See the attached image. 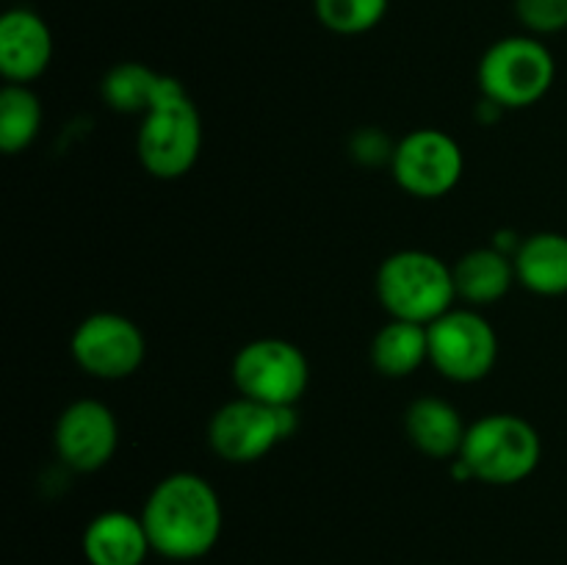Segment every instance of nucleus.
<instances>
[{"label": "nucleus", "mask_w": 567, "mask_h": 565, "mask_svg": "<svg viewBox=\"0 0 567 565\" xmlns=\"http://www.w3.org/2000/svg\"><path fill=\"white\" fill-rule=\"evenodd\" d=\"M164 75L138 61H125L103 78V100L120 114H147L155 105Z\"/></svg>", "instance_id": "a211bd4d"}, {"label": "nucleus", "mask_w": 567, "mask_h": 565, "mask_svg": "<svg viewBox=\"0 0 567 565\" xmlns=\"http://www.w3.org/2000/svg\"><path fill=\"white\" fill-rule=\"evenodd\" d=\"M391 170L399 186L421 199L446 197L460 183L465 158L460 144L435 127H419L393 147Z\"/></svg>", "instance_id": "1a4fd4ad"}, {"label": "nucleus", "mask_w": 567, "mask_h": 565, "mask_svg": "<svg viewBox=\"0 0 567 565\" xmlns=\"http://www.w3.org/2000/svg\"><path fill=\"white\" fill-rule=\"evenodd\" d=\"M515 280L540 297L567 294V236L565 233H535L515 253Z\"/></svg>", "instance_id": "2eb2a0df"}, {"label": "nucleus", "mask_w": 567, "mask_h": 565, "mask_svg": "<svg viewBox=\"0 0 567 565\" xmlns=\"http://www.w3.org/2000/svg\"><path fill=\"white\" fill-rule=\"evenodd\" d=\"M321 25L341 37L369 33L388 14V0H313Z\"/></svg>", "instance_id": "aec40b11"}, {"label": "nucleus", "mask_w": 567, "mask_h": 565, "mask_svg": "<svg viewBox=\"0 0 567 565\" xmlns=\"http://www.w3.org/2000/svg\"><path fill=\"white\" fill-rule=\"evenodd\" d=\"M430 360L426 325L391 319L371 341V363L385 377H410Z\"/></svg>", "instance_id": "f3484780"}, {"label": "nucleus", "mask_w": 567, "mask_h": 565, "mask_svg": "<svg viewBox=\"0 0 567 565\" xmlns=\"http://www.w3.org/2000/svg\"><path fill=\"white\" fill-rule=\"evenodd\" d=\"M515 14L532 37L567 31V0H515Z\"/></svg>", "instance_id": "412c9836"}, {"label": "nucleus", "mask_w": 567, "mask_h": 565, "mask_svg": "<svg viewBox=\"0 0 567 565\" xmlns=\"http://www.w3.org/2000/svg\"><path fill=\"white\" fill-rule=\"evenodd\" d=\"M452 271L457 297L474 305L498 302L515 282V264L493 247L471 249L452 266Z\"/></svg>", "instance_id": "dca6fc26"}, {"label": "nucleus", "mask_w": 567, "mask_h": 565, "mask_svg": "<svg viewBox=\"0 0 567 565\" xmlns=\"http://www.w3.org/2000/svg\"><path fill=\"white\" fill-rule=\"evenodd\" d=\"M480 89L496 109H526L540 103L554 86L557 61L535 37H504L480 61Z\"/></svg>", "instance_id": "39448f33"}, {"label": "nucleus", "mask_w": 567, "mask_h": 565, "mask_svg": "<svg viewBox=\"0 0 567 565\" xmlns=\"http://www.w3.org/2000/svg\"><path fill=\"white\" fill-rule=\"evenodd\" d=\"M42 105L25 83H9L0 92V147L6 155L22 153L37 138Z\"/></svg>", "instance_id": "6ab92c4d"}, {"label": "nucleus", "mask_w": 567, "mask_h": 565, "mask_svg": "<svg viewBox=\"0 0 567 565\" xmlns=\"http://www.w3.org/2000/svg\"><path fill=\"white\" fill-rule=\"evenodd\" d=\"M377 299L391 319L432 325L452 310L457 299L452 266L424 249H402L377 269Z\"/></svg>", "instance_id": "7ed1b4c3"}, {"label": "nucleus", "mask_w": 567, "mask_h": 565, "mask_svg": "<svg viewBox=\"0 0 567 565\" xmlns=\"http://www.w3.org/2000/svg\"><path fill=\"white\" fill-rule=\"evenodd\" d=\"M120 443V427L109 404L78 399L55 421V452L72 471L92 474L111 463Z\"/></svg>", "instance_id": "9b49d317"}, {"label": "nucleus", "mask_w": 567, "mask_h": 565, "mask_svg": "<svg viewBox=\"0 0 567 565\" xmlns=\"http://www.w3.org/2000/svg\"><path fill=\"white\" fill-rule=\"evenodd\" d=\"M53 59V33L31 9H11L0 17V72L9 83L37 81Z\"/></svg>", "instance_id": "f8f14e48"}, {"label": "nucleus", "mask_w": 567, "mask_h": 565, "mask_svg": "<svg viewBox=\"0 0 567 565\" xmlns=\"http://www.w3.org/2000/svg\"><path fill=\"white\" fill-rule=\"evenodd\" d=\"M153 552L172 563L205 557L221 537V502L205 476L177 471L150 491L142 510Z\"/></svg>", "instance_id": "f257e3e1"}, {"label": "nucleus", "mask_w": 567, "mask_h": 565, "mask_svg": "<svg viewBox=\"0 0 567 565\" xmlns=\"http://www.w3.org/2000/svg\"><path fill=\"white\" fill-rule=\"evenodd\" d=\"M136 150L144 170L161 181H177L197 164L203 150V120L177 78L164 75L158 100L142 116Z\"/></svg>", "instance_id": "f03ea898"}, {"label": "nucleus", "mask_w": 567, "mask_h": 565, "mask_svg": "<svg viewBox=\"0 0 567 565\" xmlns=\"http://www.w3.org/2000/svg\"><path fill=\"white\" fill-rule=\"evenodd\" d=\"M543 443L535 427L513 413H491L468 424L460 465L487 485H515L535 474Z\"/></svg>", "instance_id": "20e7f679"}, {"label": "nucleus", "mask_w": 567, "mask_h": 565, "mask_svg": "<svg viewBox=\"0 0 567 565\" xmlns=\"http://www.w3.org/2000/svg\"><path fill=\"white\" fill-rule=\"evenodd\" d=\"M238 393L275 408H293L305 397L310 366L302 349L282 338H258L238 349L233 360Z\"/></svg>", "instance_id": "0eeeda50"}, {"label": "nucleus", "mask_w": 567, "mask_h": 565, "mask_svg": "<svg viewBox=\"0 0 567 565\" xmlns=\"http://www.w3.org/2000/svg\"><path fill=\"white\" fill-rule=\"evenodd\" d=\"M430 363L446 380H485L498 358V336L491 321L476 310H449L426 325Z\"/></svg>", "instance_id": "6e6552de"}, {"label": "nucleus", "mask_w": 567, "mask_h": 565, "mask_svg": "<svg viewBox=\"0 0 567 565\" xmlns=\"http://www.w3.org/2000/svg\"><path fill=\"white\" fill-rule=\"evenodd\" d=\"M404 430L419 452L443 460L454 458V454L460 458L468 427L463 424V415L452 402L437 397H421L404 413Z\"/></svg>", "instance_id": "4468645a"}, {"label": "nucleus", "mask_w": 567, "mask_h": 565, "mask_svg": "<svg viewBox=\"0 0 567 565\" xmlns=\"http://www.w3.org/2000/svg\"><path fill=\"white\" fill-rule=\"evenodd\" d=\"M72 358L86 371L89 377L97 380H125L136 374L144 360L142 330L136 321H131L122 314H92L75 327L72 332Z\"/></svg>", "instance_id": "9d476101"}, {"label": "nucleus", "mask_w": 567, "mask_h": 565, "mask_svg": "<svg viewBox=\"0 0 567 565\" xmlns=\"http://www.w3.org/2000/svg\"><path fill=\"white\" fill-rule=\"evenodd\" d=\"M83 557L89 565H142L153 552L142 515L105 510L83 530Z\"/></svg>", "instance_id": "ddd939ff"}, {"label": "nucleus", "mask_w": 567, "mask_h": 565, "mask_svg": "<svg viewBox=\"0 0 567 565\" xmlns=\"http://www.w3.org/2000/svg\"><path fill=\"white\" fill-rule=\"evenodd\" d=\"M293 408H275L258 399L238 397L221 404L208 424V443L227 463H255L280 441L293 435Z\"/></svg>", "instance_id": "423d86ee"}]
</instances>
